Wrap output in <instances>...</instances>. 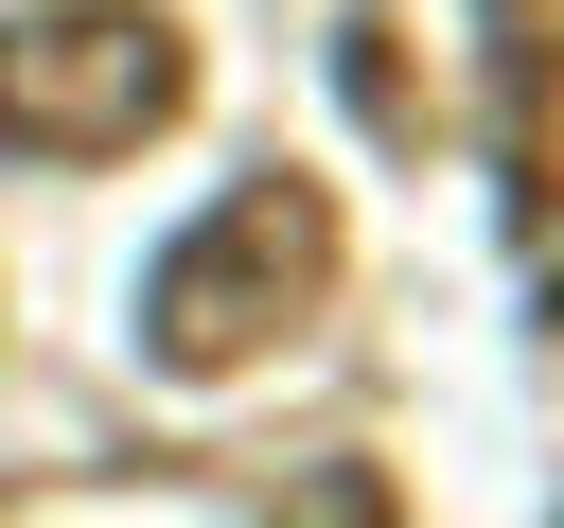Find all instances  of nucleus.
Here are the masks:
<instances>
[{
    "label": "nucleus",
    "instance_id": "obj_2",
    "mask_svg": "<svg viewBox=\"0 0 564 528\" xmlns=\"http://www.w3.org/2000/svg\"><path fill=\"white\" fill-rule=\"evenodd\" d=\"M194 106V35L159 0H35L0 18V158H141Z\"/></svg>",
    "mask_w": 564,
    "mask_h": 528
},
{
    "label": "nucleus",
    "instance_id": "obj_3",
    "mask_svg": "<svg viewBox=\"0 0 564 528\" xmlns=\"http://www.w3.org/2000/svg\"><path fill=\"white\" fill-rule=\"evenodd\" d=\"M494 35V211H511V246H546L564 229V0H476Z\"/></svg>",
    "mask_w": 564,
    "mask_h": 528
},
{
    "label": "nucleus",
    "instance_id": "obj_4",
    "mask_svg": "<svg viewBox=\"0 0 564 528\" xmlns=\"http://www.w3.org/2000/svg\"><path fill=\"white\" fill-rule=\"evenodd\" d=\"M352 106H370V141H423V88H405V0H352Z\"/></svg>",
    "mask_w": 564,
    "mask_h": 528
},
{
    "label": "nucleus",
    "instance_id": "obj_1",
    "mask_svg": "<svg viewBox=\"0 0 564 528\" xmlns=\"http://www.w3.org/2000/svg\"><path fill=\"white\" fill-rule=\"evenodd\" d=\"M317 299H335V194H317V176H229V194L141 264V352H159L176 387H229V370H264Z\"/></svg>",
    "mask_w": 564,
    "mask_h": 528
},
{
    "label": "nucleus",
    "instance_id": "obj_5",
    "mask_svg": "<svg viewBox=\"0 0 564 528\" xmlns=\"http://www.w3.org/2000/svg\"><path fill=\"white\" fill-rule=\"evenodd\" d=\"M282 528H388V475H370V458H317V475L282 493Z\"/></svg>",
    "mask_w": 564,
    "mask_h": 528
}]
</instances>
